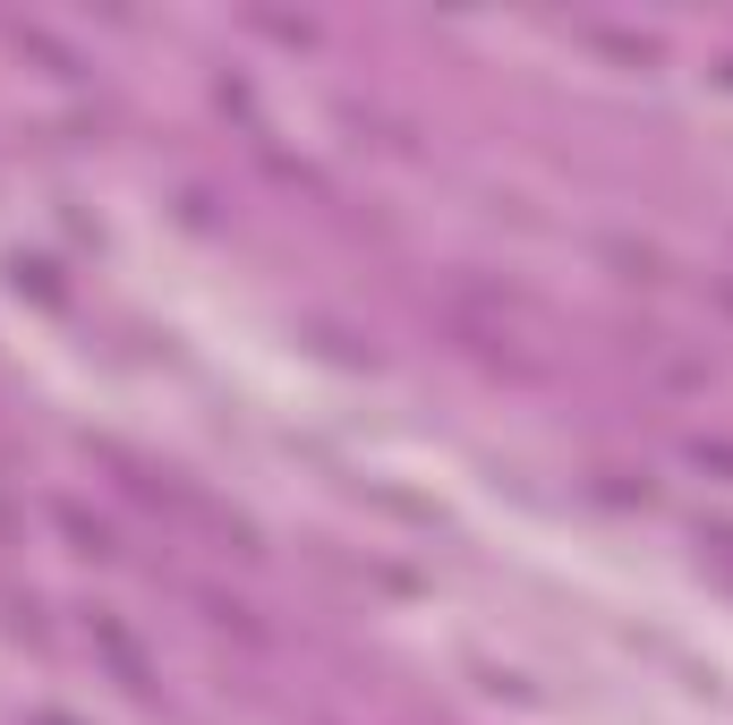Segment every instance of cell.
Segmentation results:
<instances>
[{"mask_svg": "<svg viewBox=\"0 0 733 725\" xmlns=\"http://www.w3.org/2000/svg\"><path fill=\"white\" fill-rule=\"evenodd\" d=\"M61 529L77 538V547H86V555H111V529H103V521H86V512H68V504H61Z\"/></svg>", "mask_w": 733, "mask_h": 725, "instance_id": "obj_1", "label": "cell"}]
</instances>
